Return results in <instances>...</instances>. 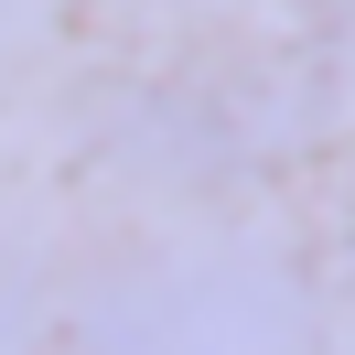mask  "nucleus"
<instances>
[{
	"mask_svg": "<svg viewBox=\"0 0 355 355\" xmlns=\"http://www.w3.org/2000/svg\"><path fill=\"white\" fill-rule=\"evenodd\" d=\"M119 355H291L302 345V302L248 259H194L108 302Z\"/></svg>",
	"mask_w": 355,
	"mask_h": 355,
	"instance_id": "obj_1",
	"label": "nucleus"
},
{
	"mask_svg": "<svg viewBox=\"0 0 355 355\" xmlns=\"http://www.w3.org/2000/svg\"><path fill=\"white\" fill-rule=\"evenodd\" d=\"M0 355H22V291L0 280Z\"/></svg>",
	"mask_w": 355,
	"mask_h": 355,
	"instance_id": "obj_2",
	"label": "nucleus"
},
{
	"mask_svg": "<svg viewBox=\"0 0 355 355\" xmlns=\"http://www.w3.org/2000/svg\"><path fill=\"white\" fill-rule=\"evenodd\" d=\"M0 22H11V0H0Z\"/></svg>",
	"mask_w": 355,
	"mask_h": 355,
	"instance_id": "obj_3",
	"label": "nucleus"
}]
</instances>
